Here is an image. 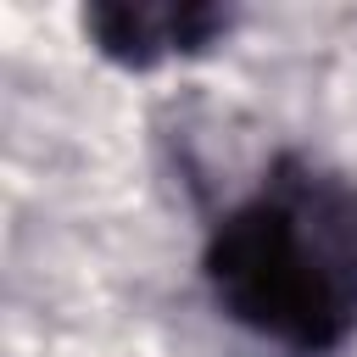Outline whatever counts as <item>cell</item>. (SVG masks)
I'll list each match as a JSON object with an SVG mask.
<instances>
[{
    "mask_svg": "<svg viewBox=\"0 0 357 357\" xmlns=\"http://www.w3.org/2000/svg\"><path fill=\"white\" fill-rule=\"evenodd\" d=\"M84 28L112 61L151 67L162 56L206 50L229 28V11L206 0H95L84 11Z\"/></svg>",
    "mask_w": 357,
    "mask_h": 357,
    "instance_id": "2",
    "label": "cell"
},
{
    "mask_svg": "<svg viewBox=\"0 0 357 357\" xmlns=\"http://www.w3.org/2000/svg\"><path fill=\"white\" fill-rule=\"evenodd\" d=\"M206 279L234 324L307 357L335 351L357 329V190L307 156H279L212 229Z\"/></svg>",
    "mask_w": 357,
    "mask_h": 357,
    "instance_id": "1",
    "label": "cell"
}]
</instances>
